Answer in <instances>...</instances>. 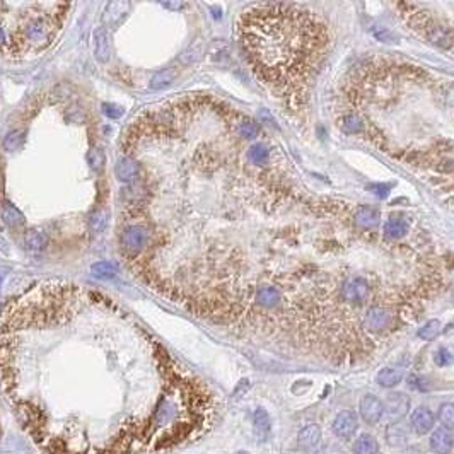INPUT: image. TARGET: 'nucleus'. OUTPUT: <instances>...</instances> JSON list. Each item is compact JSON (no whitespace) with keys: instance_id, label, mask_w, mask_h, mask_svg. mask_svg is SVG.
Segmentation results:
<instances>
[{"instance_id":"nucleus-6","label":"nucleus","mask_w":454,"mask_h":454,"mask_svg":"<svg viewBox=\"0 0 454 454\" xmlns=\"http://www.w3.org/2000/svg\"><path fill=\"white\" fill-rule=\"evenodd\" d=\"M321 442V429L316 423H309L299 430L297 444L299 449L304 452H316Z\"/></svg>"},{"instance_id":"nucleus-4","label":"nucleus","mask_w":454,"mask_h":454,"mask_svg":"<svg viewBox=\"0 0 454 454\" xmlns=\"http://www.w3.org/2000/svg\"><path fill=\"white\" fill-rule=\"evenodd\" d=\"M358 413L366 423L376 425L384 415V403L376 395H366L358 405Z\"/></svg>"},{"instance_id":"nucleus-26","label":"nucleus","mask_w":454,"mask_h":454,"mask_svg":"<svg viewBox=\"0 0 454 454\" xmlns=\"http://www.w3.org/2000/svg\"><path fill=\"white\" fill-rule=\"evenodd\" d=\"M340 127H342V130L347 133H358V132L364 130V122H362V118L357 116V114H347V116L342 119Z\"/></svg>"},{"instance_id":"nucleus-11","label":"nucleus","mask_w":454,"mask_h":454,"mask_svg":"<svg viewBox=\"0 0 454 454\" xmlns=\"http://www.w3.org/2000/svg\"><path fill=\"white\" fill-rule=\"evenodd\" d=\"M454 447V436L449 429H437L430 436V449L436 454H449Z\"/></svg>"},{"instance_id":"nucleus-16","label":"nucleus","mask_w":454,"mask_h":454,"mask_svg":"<svg viewBox=\"0 0 454 454\" xmlns=\"http://www.w3.org/2000/svg\"><path fill=\"white\" fill-rule=\"evenodd\" d=\"M353 454H379V442L371 434H362L353 444Z\"/></svg>"},{"instance_id":"nucleus-15","label":"nucleus","mask_w":454,"mask_h":454,"mask_svg":"<svg viewBox=\"0 0 454 454\" xmlns=\"http://www.w3.org/2000/svg\"><path fill=\"white\" fill-rule=\"evenodd\" d=\"M401 379H403V372L398 369H393V367H384V369H381L376 376L377 384H379L381 388H388V389L398 386Z\"/></svg>"},{"instance_id":"nucleus-27","label":"nucleus","mask_w":454,"mask_h":454,"mask_svg":"<svg viewBox=\"0 0 454 454\" xmlns=\"http://www.w3.org/2000/svg\"><path fill=\"white\" fill-rule=\"evenodd\" d=\"M434 362H436V366H439V367H446L454 362V353L449 352V348L442 347L434 353Z\"/></svg>"},{"instance_id":"nucleus-22","label":"nucleus","mask_w":454,"mask_h":454,"mask_svg":"<svg viewBox=\"0 0 454 454\" xmlns=\"http://www.w3.org/2000/svg\"><path fill=\"white\" fill-rule=\"evenodd\" d=\"M236 132L243 138H255L256 135H260V127H258L256 122L241 118L239 122H236Z\"/></svg>"},{"instance_id":"nucleus-28","label":"nucleus","mask_w":454,"mask_h":454,"mask_svg":"<svg viewBox=\"0 0 454 454\" xmlns=\"http://www.w3.org/2000/svg\"><path fill=\"white\" fill-rule=\"evenodd\" d=\"M372 35H374L379 41H384V43H396V36H395L389 29H386V27H381V26L374 27V29H372Z\"/></svg>"},{"instance_id":"nucleus-14","label":"nucleus","mask_w":454,"mask_h":454,"mask_svg":"<svg viewBox=\"0 0 454 454\" xmlns=\"http://www.w3.org/2000/svg\"><path fill=\"white\" fill-rule=\"evenodd\" d=\"M355 222L360 229L371 231V229H376L379 226V214L371 207H360L355 214Z\"/></svg>"},{"instance_id":"nucleus-5","label":"nucleus","mask_w":454,"mask_h":454,"mask_svg":"<svg viewBox=\"0 0 454 454\" xmlns=\"http://www.w3.org/2000/svg\"><path fill=\"white\" fill-rule=\"evenodd\" d=\"M333 432L340 439H350L357 432L358 427V417L352 410H342L340 413L333 420Z\"/></svg>"},{"instance_id":"nucleus-12","label":"nucleus","mask_w":454,"mask_h":454,"mask_svg":"<svg viewBox=\"0 0 454 454\" xmlns=\"http://www.w3.org/2000/svg\"><path fill=\"white\" fill-rule=\"evenodd\" d=\"M282 299L280 290L274 285H261L258 287L256 294H255V300L256 304L263 309H274L279 306Z\"/></svg>"},{"instance_id":"nucleus-10","label":"nucleus","mask_w":454,"mask_h":454,"mask_svg":"<svg viewBox=\"0 0 454 454\" xmlns=\"http://www.w3.org/2000/svg\"><path fill=\"white\" fill-rule=\"evenodd\" d=\"M342 294L348 302H362L369 295V284L364 279H352L343 285Z\"/></svg>"},{"instance_id":"nucleus-21","label":"nucleus","mask_w":454,"mask_h":454,"mask_svg":"<svg viewBox=\"0 0 454 454\" xmlns=\"http://www.w3.org/2000/svg\"><path fill=\"white\" fill-rule=\"evenodd\" d=\"M406 231H408V226H406L405 221H400V219H391V221L384 224V234L391 239L403 237Z\"/></svg>"},{"instance_id":"nucleus-9","label":"nucleus","mask_w":454,"mask_h":454,"mask_svg":"<svg viewBox=\"0 0 454 454\" xmlns=\"http://www.w3.org/2000/svg\"><path fill=\"white\" fill-rule=\"evenodd\" d=\"M393 323V316L384 308H372L366 313L364 324L372 331H382Z\"/></svg>"},{"instance_id":"nucleus-32","label":"nucleus","mask_w":454,"mask_h":454,"mask_svg":"<svg viewBox=\"0 0 454 454\" xmlns=\"http://www.w3.org/2000/svg\"><path fill=\"white\" fill-rule=\"evenodd\" d=\"M104 113L108 114V116H111V118H118V116H122V113H123V109L122 108H116V109H113V106H106L104 108Z\"/></svg>"},{"instance_id":"nucleus-20","label":"nucleus","mask_w":454,"mask_h":454,"mask_svg":"<svg viewBox=\"0 0 454 454\" xmlns=\"http://www.w3.org/2000/svg\"><path fill=\"white\" fill-rule=\"evenodd\" d=\"M268 159H270V152L263 143H255V145H251L248 149V161L253 162V164L263 166L268 162Z\"/></svg>"},{"instance_id":"nucleus-23","label":"nucleus","mask_w":454,"mask_h":454,"mask_svg":"<svg viewBox=\"0 0 454 454\" xmlns=\"http://www.w3.org/2000/svg\"><path fill=\"white\" fill-rule=\"evenodd\" d=\"M48 243V237L45 231H40V229H33V231H27L26 234V245L31 250H43Z\"/></svg>"},{"instance_id":"nucleus-33","label":"nucleus","mask_w":454,"mask_h":454,"mask_svg":"<svg viewBox=\"0 0 454 454\" xmlns=\"http://www.w3.org/2000/svg\"><path fill=\"white\" fill-rule=\"evenodd\" d=\"M239 454H245V452H239Z\"/></svg>"},{"instance_id":"nucleus-18","label":"nucleus","mask_w":454,"mask_h":454,"mask_svg":"<svg viewBox=\"0 0 454 454\" xmlns=\"http://www.w3.org/2000/svg\"><path fill=\"white\" fill-rule=\"evenodd\" d=\"M427 36L434 45H437L441 48H447L452 43V35L444 26H439V24H434V26L429 27Z\"/></svg>"},{"instance_id":"nucleus-31","label":"nucleus","mask_w":454,"mask_h":454,"mask_svg":"<svg viewBox=\"0 0 454 454\" xmlns=\"http://www.w3.org/2000/svg\"><path fill=\"white\" fill-rule=\"evenodd\" d=\"M318 454H345L343 452V449L338 446V444H324L323 447L318 449Z\"/></svg>"},{"instance_id":"nucleus-17","label":"nucleus","mask_w":454,"mask_h":454,"mask_svg":"<svg viewBox=\"0 0 454 454\" xmlns=\"http://www.w3.org/2000/svg\"><path fill=\"white\" fill-rule=\"evenodd\" d=\"M94 53H96V58H98L99 62H108L109 58V53H108V35L106 31H104V27H98V29L94 31Z\"/></svg>"},{"instance_id":"nucleus-7","label":"nucleus","mask_w":454,"mask_h":454,"mask_svg":"<svg viewBox=\"0 0 454 454\" xmlns=\"http://www.w3.org/2000/svg\"><path fill=\"white\" fill-rule=\"evenodd\" d=\"M384 412L389 418L400 420L410 412V398L403 393H391L386 398Z\"/></svg>"},{"instance_id":"nucleus-24","label":"nucleus","mask_w":454,"mask_h":454,"mask_svg":"<svg viewBox=\"0 0 454 454\" xmlns=\"http://www.w3.org/2000/svg\"><path fill=\"white\" fill-rule=\"evenodd\" d=\"M439 333H441V321H439V319H430V321H427L418 329V338L420 340L430 342V340H434Z\"/></svg>"},{"instance_id":"nucleus-2","label":"nucleus","mask_w":454,"mask_h":454,"mask_svg":"<svg viewBox=\"0 0 454 454\" xmlns=\"http://www.w3.org/2000/svg\"><path fill=\"white\" fill-rule=\"evenodd\" d=\"M239 38L256 74L280 89L308 79L326 41L316 19L285 4L248 11L239 19Z\"/></svg>"},{"instance_id":"nucleus-19","label":"nucleus","mask_w":454,"mask_h":454,"mask_svg":"<svg viewBox=\"0 0 454 454\" xmlns=\"http://www.w3.org/2000/svg\"><path fill=\"white\" fill-rule=\"evenodd\" d=\"M255 432L261 441H265L270 434V417L263 408H258L255 413Z\"/></svg>"},{"instance_id":"nucleus-13","label":"nucleus","mask_w":454,"mask_h":454,"mask_svg":"<svg viewBox=\"0 0 454 454\" xmlns=\"http://www.w3.org/2000/svg\"><path fill=\"white\" fill-rule=\"evenodd\" d=\"M386 441L393 447H403L408 442V430H406V427L401 422L391 423L386 429Z\"/></svg>"},{"instance_id":"nucleus-3","label":"nucleus","mask_w":454,"mask_h":454,"mask_svg":"<svg viewBox=\"0 0 454 454\" xmlns=\"http://www.w3.org/2000/svg\"><path fill=\"white\" fill-rule=\"evenodd\" d=\"M69 4L0 2V55L26 58L53 45L64 27Z\"/></svg>"},{"instance_id":"nucleus-8","label":"nucleus","mask_w":454,"mask_h":454,"mask_svg":"<svg viewBox=\"0 0 454 454\" xmlns=\"http://www.w3.org/2000/svg\"><path fill=\"white\" fill-rule=\"evenodd\" d=\"M434 423H436V417L430 412L427 406H418V408L413 410L412 417H410V425L417 434H427L434 429Z\"/></svg>"},{"instance_id":"nucleus-25","label":"nucleus","mask_w":454,"mask_h":454,"mask_svg":"<svg viewBox=\"0 0 454 454\" xmlns=\"http://www.w3.org/2000/svg\"><path fill=\"white\" fill-rule=\"evenodd\" d=\"M437 418L439 422L442 423L444 429H454V403H444L441 405V408H439V413H437Z\"/></svg>"},{"instance_id":"nucleus-30","label":"nucleus","mask_w":454,"mask_h":454,"mask_svg":"<svg viewBox=\"0 0 454 454\" xmlns=\"http://www.w3.org/2000/svg\"><path fill=\"white\" fill-rule=\"evenodd\" d=\"M369 191H372L374 195H377L379 198H386L389 195V185H382V183H374L369 186Z\"/></svg>"},{"instance_id":"nucleus-29","label":"nucleus","mask_w":454,"mask_h":454,"mask_svg":"<svg viewBox=\"0 0 454 454\" xmlns=\"http://www.w3.org/2000/svg\"><path fill=\"white\" fill-rule=\"evenodd\" d=\"M93 274L98 277H111L114 274V268L108 263H98V265L93 266Z\"/></svg>"},{"instance_id":"nucleus-1","label":"nucleus","mask_w":454,"mask_h":454,"mask_svg":"<svg viewBox=\"0 0 454 454\" xmlns=\"http://www.w3.org/2000/svg\"><path fill=\"white\" fill-rule=\"evenodd\" d=\"M0 384L45 454H164L207 427L212 400L111 297L45 282L0 318Z\"/></svg>"}]
</instances>
